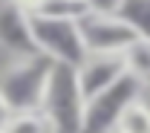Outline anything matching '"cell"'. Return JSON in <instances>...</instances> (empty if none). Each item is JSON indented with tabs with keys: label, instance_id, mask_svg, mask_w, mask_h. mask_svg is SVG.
Segmentation results:
<instances>
[{
	"label": "cell",
	"instance_id": "8",
	"mask_svg": "<svg viewBox=\"0 0 150 133\" xmlns=\"http://www.w3.org/2000/svg\"><path fill=\"white\" fill-rule=\"evenodd\" d=\"M121 58H124V70L136 81H142V87H147L150 84V38L147 35H139L121 52Z\"/></svg>",
	"mask_w": 150,
	"mask_h": 133
},
{
	"label": "cell",
	"instance_id": "15",
	"mask_svg": "<svg viewBox=\"0 0 150 133\" xmlns=\"http://www.w3.org/2000/svg\"><path fill=\"white\" fill-rule=\"evenodd\" d=\"M110 133H121V130H110Z\"/></svg>",
	"mask_w": 150,
	"mask_h": 133
},
{
	"label": "cell",
	"instance_id": "12",
	"mask_svg": "<svg viewBox=\"0 0 150 133\" xmlns=\"http://www.w3.org/2000/svg\"><path fill=\"white\" fill-rule=\"evenodd\" d=\"M84 3L90 12H98V15H121L127 0H84Z\"/></svg>",
	"mask_w": 150,
	"mask_h": 133
},
{
	"label": "cell",
	"instance_id": "4",
	"mask_svg": "<svg viewBox=\"0 0 150 133\" xmlns=\"http://www.w3.org/2000/svg\"><path fill=\"white\" fill-rule=\"evenodd\" d=\"M81 38L87 52H107V55H121L142 32L133 26L124 15H98L87 12L78 20Z\"/></svg>",
	"mask_w": 150,
	"mask_h": 133
},
{
	"label": "cell",
	"instance_id": "10",
	"mask_svg": "<svg viewBox=\"0 0 150 133\" xmlns=\"http://www.w3.org/2000/svg\"><path fill=\"white\" fill-rule=\"evenodd\" d=\"M115 130H121V133H150V110H147V104L142 101V95L133 98L130 104L121 110L118 122H115Z\"/></svg>",
	"mask_w": 150,
	"mask_h": 133
},
{
	"label": "cell",
	"instance_id": "13",
	"mask_svg": "<svg viewBox=\"0 0 150 133\" xmlns=\"http://www.w3.org/2000/svg\"><path fill=\"white\" fill-rule=\"evenodd\" d=\"M9 119H12V107H9V104H6V98L0 95V130L9 124Z\"/></svg>",
	"mask_w": 150,
	"mask_h": 133
},
{
	"label": "cell",
	"instance_id": "14",
	"mask_svg": "<svg viewBox=\"0 0 150 133\" xmlns=\"http://www.w3.org/2000/svg\"><path fill=\"white\" fill-rule=\"evenodd\" d=\"M142 101L147 104V110H150V84H147V87H142Z\"/></svg>",
	"mask_w": 150,
	"mask_h": 133
},
{
	"label": "cell",
	"instance_id": "1",
	"mask_svg": "<svg viewBox=\"0 0 150 133\" xmlns=\"http://www.w3.org/2000/svg\"><path fill=\"white\" fill-rule=\"evenodd\" d=\"M55 61L46 55H26V58H9L0 67V95L12 107V113L40 110V98L46 90V81Z\"/></svg>",
	"mask_w": 150,
	"mask_h": 133
},
{
	"label": "cell",
	"instance_id": "11",
	"mask_svg": "<svg viewBox=\"0 0 150 133\" xmlns=\"http://www.w3.org/2000/svg\"><path fill=\"white\" fill-rule=\"evenodd\" d=\"M35 15H46V18H67V20H81L90 9L84 0H38L29 9Z\"/></svg>",
	"mask_w": 150,
	"mask_h": 133
},
{
	"label": "cell",
	"instance_id": "5",
	"mask_svg": "<svg viewBox=\"0 0 150 133\" xmlns=\"http://www.w3.org/2000/svg\"><path fill=\"white\" fill-rule=\"evenodd\" d=\"M139 95H142V81H136L130 73H124L110 90L95 95L93 101L84 107V127H81V133H110V130H115V122H118L121 110L130 104L133 98H139Z\"/></svg>",
	"mask_w": 150,
	"mask_h": 133
},
{
	"label": "cell",
	"instance_id": "6",
	"mask_svg": "<svg viewBox=\"0 0 150 133\" xmlns=\"http://www.w3.org/2000/svg\"><path fill=\"white\" fill-rule=\"evenodd\" d=\"M0 52L6 58H26L38 55L29 9L18 0H0Z\"/></svg>",
	"mask_w": 150,
	"mask_h": 133
},
{
	"label": "cell",
	"instance_id": "3",
	"mask_svg": "<svg viewBox=\"0 0 150 133\" xmlns=\"http://www.w3.org/2000/svg\"><path fill=\"white\" fill-rule=\"evenodd\" d=\"M29 23H32V38H35L38 52L46 55L49 61L78 67L87 58V46H84V38H81L78 20L46 18V15L29 12Z\"/></svg>",
	"mask_w": 150,
	"mask_h": 133
},
{
	"label": "cell",
	"instance_id": "16",
	"mask_svg": "<svg viewBox=\"0 0 150 133\" xmlns=\"http://www.w3.org/2000/svg\"><path fill=\"white\" fill-rule=\"evenodd\" d=\"M0 133H6V130H0Z\"/></svg>",
	"mask_w": 150,
	"mask_h": 133
},
{
	"label": "cell",
	"instance_id": "9",
	"mask_svg": "<svg viewBox=\"0 0 150 133\" xmlns=\"http://www.w3.org/2000/svg\"><path fill=\"white\" fill-rule=\"evenodd\" d=\"M6 133H58L55 124L43 110H26V113H12L9 124L3 127Z\"/></svg>",
	"mask_w": 150,
	"mask_h": 133
},
{
	"label": "cell",
	"instance_id": "7",
	"mask_svg": "<svg viewBox=\"0 0 150 133\" xmlns=\"http://www.w3.org/2000/svg\"><path fill=\"white\" fill-rule=\"evenodd\" d=\"M124 58L121 55H107V52H87V58L75 67V78H78V90L84 104H90L95 95L110 90L118 78L124 75Z\"/></svg>",
	"mask_w": 150,
	"mask_h": 133
},
{
	"label": "cell",
	"instance_id": "2",
	"mask_svg": "<svg viewBox=\"0 0 150 133\" xmlns=\"http://www.w3.org/2000/svg\"><path fill=\"white\" fill-rule=\"evenodd\" d=\"M84 98L78 90V78H75V67L67 64H55L46 90L40 98V110L49 116V122L55 124L58 133H81L84 127Z\"/></svg>",
	"mask_w": 150,
	"mask_h": 133
}]
</instances>
